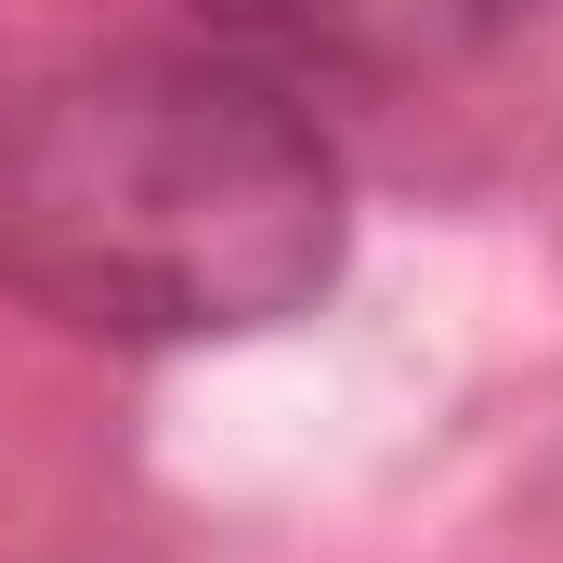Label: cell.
I'll return each mask as SVG.
<instances>
[{
  "instance_id": "obj_1",
  "label": "cell",
  "mask_w": 563,
  "mask_h": 563,
  "mask_svg": "<svg viewBox=\"0 0 563 563\" xmlns=\"http://www.w3.org/2000/svg\"><path fill=\"white\" fill-rule=\"evenodd\" d=\"M341 157L263 66L106 53L0 92V288L92 341H250L341 276Z\"/></svg>"
},
{
  "instance_id": "obj_2",
  "label": "cell",
  "mask_w": 563,
  "mask_h": 563,
  "mask_svg": "<svg viewBox=\"0 0 563 563\" xmlns=\"http://www.w3.org/2000/svg\"><path fill=\"white\" fill-rule=\"evenodd\" d=\"M223 40L288 53V66H354V79H420L485 53L525 0H197Z\"/></svg>"
}]
</instances>
